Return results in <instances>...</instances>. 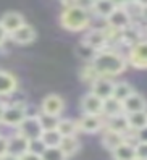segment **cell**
Returning <instances> with one entry per match:
<instances>
[{
    "label": "cell",
    "mask_w": 147,
    "mask_h": 160,
    "mask_svg": "<svg viewBox=\"0 0 147 160\" xmlns=\"http://www.w3.org/2000/svg\"><path fill=\"white\" fill-rule=\"evenodd\" d=\"M102 99L94 96L92 92H87L81 97V112L84 115H102Z\"/></svg>",
    "instance_id": "11"
},
{
    "label": "cell",
    "mask_w": 147,
    "mask_h": 160,
    "mask_svg": "<svg viewBox=\"0 0 147 160\" xmlns=\"http://www.w3.org/2000/svg\"><path fill=\"white\" fill-rule=\"evenodd\" d=\"M126 120H128L130 131H141V129L147 128V113H145V110L134 112V113H126Z\"/></svg>",
    "instance_id": "21"
},
{
    "label": "cell",
    "mask_w": 147,
    "mask_h": 160,
    "mask_svg": "<svg viewBox=\"0 0 147 160\" xmlns=\"http://www.w3.org/2000/svg\"><path fill=\"white\" fill-rule=\"evenodd\" d=\"M60 133V136H76L78 131V126H76V121L75 120H70V118H58V123H57V128H55Z\"/></svg>",
    "instance_id": "23"
},
{
    "label": "cell",
    "mask_w": 147,
    "mask_h": 160,
    "mask_svg": "<svg viewBox=\"0 0 147 160\" xmlns=\"http://www.w3.org/2000/svg\"><path fill=\"white\" fill-rule=\"evenodd\" d=\"M134 155L137 158H147V141H137L134 144Z\"/></svg>",
    "instance_id": "31"
},
{
    "label": "cell",
    "mask_w": 147,
    "mask_h": 160,
    "mask_svg": "<svg viewBox=\"0 0 147 160\" xmlns=\"http://www.w3.org/2000/svg\"><path fill=\"white\" fill-rule=\"evenodd\" d=\"M18 160H42V158H41V155H37V154H32V152H24L23 155L18 157Z\"/></svg>",
    "instance_id": "33"
},
{
    "label": "cell",
    "mask_w": 147,
    "mask_h": 160,
    "mask_svg": "<svg viewBox=\"0 0 147 160\" xmlns=\"http://www.w3.org/2000/svg\"><path fill=\"white\" fill-rule=\"evenodd\" d=\"M91 13H94L96 16L105 18L115 10V5L112 3V0H91Z\"/></svg>",
    "instance_id": "20"
},
{
    "label": "cell",
    "mask_w": 147,
    "mask_h": 160,
    "mask_svg": "<svg viewBox=\"0 0 147 160\" xmlns=\"http://www.w3.org/2000/svg\"><path fill=\"white\" fill-rule=\"evenodd\" d=\"M2 108H3V103L0 102V115H2Z\"/></svg>",
    "instance_id": "39"
},
{
    "label": "cell",
    "mask_w": 147,
    "mask_h": 160,
    "mask_svg": "<svg viewBox=\"0 0 147 160\" xmlns=\"http://www.w3.org/2000/svg\"><path fill=\"white\" fill-rule=\"evenodd\" d=\"M7 154V138L0 134V155Z\"/></svg>",
    "instance_id": "36"
},
{
    "label": "cell",
    "mask_w": 147,
    "mask_h": 160,
    "mask_svg": "<svg viewBox=\"0 0 147 160\" xmlns=\"http://www.w3.org/2000/svg\"><path fill=\"white\" fill-rule=\"evenodd\" d=\"M116 113H123V108H121V102H118L113 97H108L104 100L102 103V117L108 118V117H113Z\"/></svg>",
    "instance_id": "24"
},
{
    "label": "cell",
    "mask_w": 147,
    "mask_h": 160,
    "mask_svg": "<svg viewBox=\"0 0 147 160\" xmlns=\"http://www.w3.org/2000/svg\"><path fill=\"white\" fill-rule=\"evenodd\" d=\"M18 89V79L13 73L0 70V97H8Z\"/></svg>",
    "instance_id": "16"
},
{
    "label": "cell",
    "mask_w": 147,
    "mask_h": 160,
    "mask_svg": "<svg viewBox=\"0 0 147 160\" xmlns=\"http://www.w3.org/2000/svg\"><path fill=\"white\" fill-rule=\"evenodd\" d=\"M113 86H115V81L113 78H107V76H97L92 79L91 82V92L97 96L99 99H108L112 97V92H113Z\"/></svg>",
    "instance_id": "8"
},
{
    "label": "cell",
    "mask_w": 147,
    "mask_h": 160,
    "mask_svg": "<svg viewBox=\"0 0 147 160\" xmlns=\"http://www.w3.org/2000/svg\"><path fill=\"white\" fill-rule=\"evenodd\" d=\"M44 149H45V146H44V142H42L39 138L27 141V152H32V154L41 155V154L44 152Z\"/></svg>",
    "instance_id": "30"
},
{
    "label": "cell",
    "mask_w": 147,
    "mask_h": 160,
    "mask_svg": "<svg viewBox=\"0 0 147 160\" xmlns=\"http://www.w3.org/2000/svg\"><path fill=\"white\" fill-rule=\"evenodd\" d=\"M24 152H27V139L26 138H23L18 133L7 138V154H10L13 157H20Z\"/></svg>",
    "instance_id": "13"
},
{
    "label": "cell",
    "mask_w": 147,
    "mask_h": 160,
    "mask_svg": "<svg viewBox=\"0 0 147 160\" xmlns=\"http://www.w3.org/2000/svg\"><path fill=\"white\" fill-rule=\"evenodd\" d=\"M42 160H66V155L61 152L60 147H45L41 154Z\"/></svg>",
    "instance_id": "29"
},
{
    "label": "cell",
    "mask_w": 147,
    "mask_h": 160,
    "mask_svg": "<svg viewBox=\"0 0 147 160\" xmlns=\"http://www.w3.org/2000/svg\"><path fill=\"white\" fill-rule=\"evenodd\" d=\"M82 81H87V82H92L94 78H97V74L94 73V70L91 68V65H86V68L82 70Z\"/></svg>",
    "instance_id": "32"
},
{
    "label": "cell",
    "mask_w": 147,
    "mask_h": 160,
    "mask_svg": "<svg viewBox=\"0 0 147 160\" xmlns=\"http://www.w3.org/2000/svg\"><path fill=\"white\" fill-rule=\"evenodd\" d=\"M63 108H65V100L60 96H57V94H49V96H45L42 103H41V112L42 113H47V115L60 117Z\"/></svg>",
    "instance_id": "10"
},
{
    "label": "cell",
    "mask_w": 147,
    "mask_h": 160,
    "mask_svg": "<svg viewBox=\"0 0 147 160\" xmlns=\"http://www.w3.org/2000/svg\"><path fill=\"white\" fill-rule=\"evenodd\" d=\"M112 157L113 160H133L134 155V144L125 139V142H121L118 147L112 150Z\"/></svg>",
    "instance_id": "22"
},
{
    "label": "cell",
    "mask_w": 147,
    "mask_h": 160,
    "mask_svg": "<svg viewBox=\"0 0 147 160\" xmlns=\"http://www.w3.org/2000/svg\"><path fill=\"white\" fill-rule=\"evenodd\" d=\"M26 105V103H24ZM24 105H15V103H3L2 115H0V123L10 128H16L21 121L26 118Z\"/></svg>",
    "instance_id": "4"
},
{
    "label": "cell",
    "mask_w": 147,
    "mask_h": 160,
    "mask_svg": "<svg viewBox=\"0 0 147 160\" xmlns=\"http://www.w3.org/2000/svg\"><path fill=\"white\" fill-rule=\"evenodd\" d=\"M76 55H78V58H81L82 62L89 63L91 60L94 58L96 50H94V49H91V47H89V45H86L84 42H79V44H78V47H76Z\"/></svg>",
    "instance_id": "28"
},
{
    "label": "cell",
    "mask_w": 147,
    "mask_h": 160,
    "mask_svg": "<svg viewBox=\"0 0 147 160\" xmlns=\"http://www.w3.org/2000/svg\"><path fill=\"white\" fill-rule=\"evenodd\" d=\"M134 89L130 82H126V81H118L115 82V86H113V92H112V97L116 99L118 102H123L130 94H133Z\"/></svg>",
    "instance_id": "25"
},
{
    "label": "cell",
    "mask_w": 147,
    "mask_h": 160,
    "mask_svg": "<svg viewBox=\"0 0 147 160\" xmlns=\"http://www.w3.org/2000/svg\"><path fill=\"white\" fill-rule=\"evenodd\" d=\"M91 20H92V13L84 5L66 7V8H63V12L60 15V24L66 31H71V32L89 29Z\"/></svg>",
    "instance_id": "2"
},
{
    "label": "cell",
    "mask_w": 147,
    "mask_h": 160,
    "mask_svg": "<svg viewBox=\"0 0 147 160\" xmlns=\"http://www.w3.org/2000/svg\"><path fill=\"white\" fill-rule=\"evenodd\" d=\"M104 128L118 131V133H130V126H128V120H126V113H116L113 117L104 118Z\"/></svg>",
    "instance_id": "18"
},
{
    "label": "cell",
    "mask_w": 147,
    "mask_h": 160,
    "mask_svg": "<svg viewBox=\"0 0 147 160\" xmlns=\"http://www.w3.org/2000/svg\"><path fill=\"white\" fill-rule=\"evenodd\" d=\"M0 160H18V157H13L10 154H3V155H0Z\"/></svg>",
    "instance_id": "38"
},
{
    "label": "cell",
    "mask_w": 147,
    "mask_h": 160,
    "mask_svg": "<svg viewBox=\"0 0 147 160\" xmlns=\"http://www.w3.org/2000/svg\"><path fill=\"white\" fill-rule=\"evenodd\" d=\"M133 5H136L137 8H141V10L144 12L145 10V5H147V0H134Z\"/></svg>",
    "instance_id": "37"
},
{
    "label": "cell",
    "mask_w": 147,
    "mask_h": 160,
    "mask_svg": "<svg viewBox=\"0 0 147 160\" xmlns=\"http://www.w3.org/2000/svg\"><path fill=\"white\" fill-rule=\"evenodd\" d=\"M58 118L60 117H55V115H47V113H41L37 115V121L42 128V131H47V129H55L58 123Z\"/></svg>",
    "instance_id": "27"
},
{
    "label": "cell",
    "mask_w": 147,
    "mask_h": 160,
    "mask_svg": "<svg viewBox=\"0 0 147 160\" xmlns=\"http://www.w3.org/2000/svg\"><path fill=\"white\" fill-rule=\"evenodd\" d=\"M58 147L61 149V152L65 154L66 158H68V157L76 155L81 150V142H79V139L76 136H63Z\"/></svg>",
    "instance_id": "19"
},
{
    "label": "cell",
    "mask_w": 147,
    "mask_h": 160,
    "mask_svg": "<svg viewBox=\"0 0 147 160\" xmlns=\"http://www.w3.org/2000/svg\"><path fill=\"white\" fill-rule=\"evenodd\" d=\"M8 39L13 41L18 45H27V44L34 42V39H36V29L31 24L24 23L23 26L18 28L16 31H13L12 34H8Z\"/></svg>",
    "instance_id": "12"
},
{
    "label": "cell",
    "mask_w": 147,
    "mask_h": 160,
    "mask_svg": "<svg viewBox=\"0 0 147 160\" xmlns=\"http://www.w3.org/2000/svg\"><path fill=\"white\" fill-rule=\"evenodd\" d=\"M78 131L86 134H96L104 129V117L102 115H84L79 120H76Z\"/></svg>",
    "instance_id": "7"
},
{
    "label": "cell",
    "mask_w": 147,
    "mask_h": 160,
    "mask_svg": "<svg viewBox=\"0 0 147 160\" xmlns=\"http://www.w3.org/2000/svg\"><path fill=\"white\" fill-rule=\"evenodd\" d=\"M105 23L112 32H121L133 26V15L126 7H115V10L105 18Z\"/></svg>",
    "instance_id": "3"
},
{
    "label": "cell",
    "mask_w": 147,
    "mask_h": 160,
    "mask_svg": "<svg viewBox=\"0 0 147 160\" xmlns=\"http://www.w3.org/2000/svg\"><path fill=\"white\" fill-rule=\"evenodd\" d=\"M110 36L108 32H105L104 29H99V28H92V29H87V32L84 34L81 42H84L86 45H89L91 49H94L96 52L105 49L108 45Z\"/></svg>",
    "instance_id": "6"
},
{
    "label": "cell",
    "mask_w": 147,
    "mask_h": 160,
    "mask_svg": "<svg viewBox=\"0 0 147 160\" xmlns=\"http://www.w3.org/2000/svg\"><path fill=\"white\" fill-rule=\"evenodd\" d=\"M121 108H123V113H134V112L145 110V99L142 94L134 91L121 102Z\"/></svg>",
    "instance_id": "14"
},
{
    "label": "cell",
    "mask_w": 147,
    "mask_h": 160,
    "mask_svg": "<svg viewBox=\"0 0 147 160\" xmlns=\"http://www.w3.org/2000/svg\"><path fill=\"white\" fill-rule=\"evenodd\" d=\"M89 65L97 76L115 78L126 71L128 60L121 52L112 49V47H105V49L96 52L94 58L89 62Z\"/></svg>",
    "instance_id": "1"
},
{
    "label": "cell",
    "mask_w": 147,
    "mask_h": 160,
    "mask_svg": "<svg viewBox=\"0 0 147 160\" xmlns=\"http://www.w3.org/2000/svg\"><path fill=\"white\" fill-rule=\"evenodd\" d=\"M128 65H133L137 70H144L147 67V44L144 39L137 41L131 45L130 52H128Z\"/></svg>",
    "instance_id": "5"
},
{
    "label": "cell",
    "mask_w": 147,
    "mask_h": 160,
    "mask_svg": "<svg viewBox=\"0 0 147 160\" xmlns=\"http://www.w3.org/2000/svg\"><path fill=\"white\" fill-rule=\"evenodd\" d=\"M134 0H112L115 7H131Z\"/></svg>",
    "instance_id": "34"
},
{
    "label": "cell",
    "mask_w": 147,
    "mask_h": 160,
    "mask_svg": "<svg viewBox=\"0 0 147 160\" xmlns=\"http://www.w3.org/2000/svg\"><path fill=\"white\" fill-rule=\"evenodd\" d=\"M133 160H147V158H137V157H134Z\"/></svg>",
    "instance_id": "40"
},
{
    "label": "cell",
    "mask_w": 147,
    "mask_h": 160,
    "mask_svg": "<svg viewBox=\"0 0 147 160\" xmlns=\"http://www.w3.org/2000/svg\"><path fill=\"white\" fill-rule=\"evenodd\" d=\"M7 41H8V32L3 29V26L0 24V47H2Z\"/></svg>",
    "instance_id": "35"
},
{
    "label": "cell",
    "mask_w": 147,
    "mask_h": 160,
    "mask_svg": "<svg viewBox=\"0 0 147 160\" xmlns=\"http://www.w3.org/2000/svg\"><path fill=\"white\" fill-rule=\"evenodd\" d=\"M125 136L123 133H118V131H113V129H108V128H104L102 129V138H100V141H102V146L107 149V150H112L115 147H118L121 142H125Z\"/></svg>",
    "instance_id": "15"
},
{
    "label": "cell",
    "mask_w": 147,
    "mask_h": 160,
    "mask_svg": "<svg viewBox=\"0 0 147 160\" xmlns=\"http://www.w3.org/2000/svg\"><path fill=\"white\" fill-rule=\"evenodd\" d=\"M16 133L21 134L23 138H26L27 141L39 138L41 133H42V128L37 121V117H26L21 123L16 126Z\"/></svg>",
    "instance_id": "9"
},
{
    "label": "cell",
    "mask_w": 147,
    "mask_h": 160,
    "mask_svg": "<svg viewBox=\"0 0 147 160\" xmlns=\"http://www.w3.org/2000/svg\"><path fill=\"white\" fill-rule=\"evenodd\" d=\"M0 24L3 26V29L8 34H12L20 26L24 24V16L21 13H18V12H8V13H5L2 18H0Z\"/></svg>",
    "instance_id": "17"
},
{
    "label": "cell",
    "mask_w": 147,
    "mask_h": 160,
    "mask_svg": "<svg viewBox=\"0 0 147 160\" xmlns=\"http://www.w3.org/2000/svg\"><path fill=\"white\" fill-rule=\"evenodd\" d=\"M39 139L44 142L45 147H58L60 141H61V136L57 129H47V131H42Z\"/></svg>",
    "instance_id": "26"
}]
</instances>
